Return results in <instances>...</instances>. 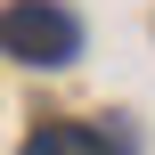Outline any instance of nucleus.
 <instances>
[{
    "mask_svg": "<svg viewBox=\"0 0 155 155\" xmlns=\"http://www.w3.org/2000/svg\"><path fill=\"white\" fill-rule=\"evenodd\" d=\"M0 49L16 65H74L82 57V25L57 0H8L0 8Z\"/></svg>",
    "mask_w": 155,
    "mask_h": 155,
    "instance_id": "obj_1",
    "label": "nucleus"
},
{
    "mask_svg": "<svg viewBox=\"0 0 155 155\" xmlns=\"http://www.w3.org/2000/svg\"><path fill=\"white\" fill-rule=\"evenodd\" d=\"M25 155H114V147H106V131H90V123H41V131L25 139Z\"/></svg>",
    "mask_w": 155,
    "mask_h": 155,
    "instance_id": "obj_2",
    "label": "nucleus"
}]
</instances>
